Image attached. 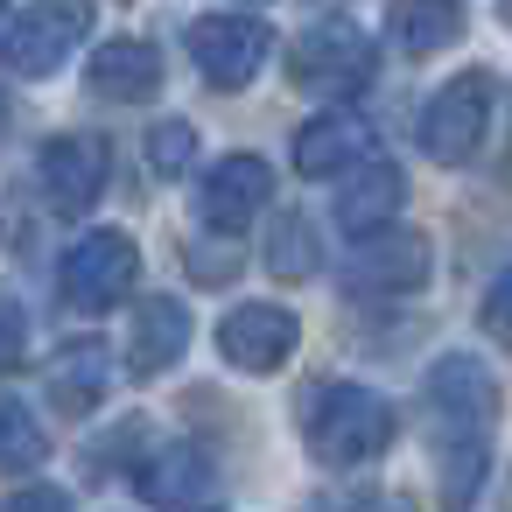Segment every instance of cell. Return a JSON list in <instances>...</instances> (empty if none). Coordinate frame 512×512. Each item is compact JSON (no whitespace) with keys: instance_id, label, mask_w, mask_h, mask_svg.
Masks as SVG:
<instances>
[{"instance_id":"6da1fadb","label":"cell","mask_w":512,"mask_h":512,"mask_svg":"<svg viewBox=\"0 0 512 512\" xmlns=\"http://www.w3.org/2000/svg\"><path fill=\"white\" fill-rule=\"evenodd\" d=\"M393 428H400V421H393L386 393L351 386V379L316 386V400H309V414H302L309 456H316V463H330V470H358V463H372V456L393 442Z\"/></svg>"},{"instance_id":"7a4b0ae2","label":"cell","mask_w":512,"mask_h":512,"mask_svg":"<svg viewBox=\"0 0 512 512\" xmlns=\"http://www.w3.org/2000/svg\"><path fill=\"white\" fill-rule=\"evenodd\" d=\"M85 36H92V0H29V8L8 22L0 50H8V64L22 78H50Z\"/></svg>"},{"instance_id":"3957f363","label":"cell","mask_w":512,"mask_h":512,"mask_svg":"<svg viewBox=\"0 0 512 512\" xmlns=\"http://www.w3.org/2000/svg\"><path fill=\"white\" fill-rule=\"evenodd\" d=\"M288 71H295L302 92H316V99H344V92L372 85V43H365V29H351V22H316V29L295 43Z\"/></svg>"},{"instance_id":"277c9868","label":"cell","mask_w":512,"mask_h":512,"mask_svg":"<svg viewBox=\"0 0 512 512\" xmlns=\"http://www.w3.org/2000/svg\"><path fill=\"white\" fill-rule=\"evenodd\" d=\"M491 127V78L484 71H463L456 85H442L421 113V155L428 162H470L477 141Z\"/></svg>"},{"instance_id":"5b68a950","label":"cell","mask_w":512,"mask_h":512,"mask_svg":"<svg viewBox=\"0 0 512 512\" xmlns=\"http://www.w3.org/2000/svg\"><path fill=\"white\" fill-rule=\"evenodd\" d=\"M141 274V253L127 232H85L64 253V302L71 309H113Z\"/></svg>"},{"instance_id":"8992f818","label":"cell","mask_w":512,"mask_h":512,"mask_svg":"<svg viewBox=\"0 0 512 512\" xmlns=\"http://www.w3.org/2000/svg\"><path fill=\"white\" fill-rule=\"evenodd\" d=\"M267 50H274V36H267V22H253V15H197L190 22V57H197V71L211 78V85H246L260 64H267Z\"/></svg>"},{"instance_id":"52a82bcc","label":"cell","mask_w":512,"mask_h":512,"mask_svg":"<svg viewBox=\"0 0 512 512\" xmlns=\"http://www.w3.org/2000/svg\"><path fill=\"white\" fill-rule=\"evenodd\" d=\"M428 281V239L421 232H358L344 288L358 295H407Z\"/></svg>"},{"instance_id":"ba28073f","label":"cell","mask_w":512,"mask_h":512,"mask_svg":"<svg viewBox=\"0 0 512 512\" xmlns=\"http://www.w3.org/2000/svg\"><path fill=\"white\" fill-rule=\"evenodd\" d=\"M295 316L281 302H239L225 323H218V351L239 365V372H281L288 351H295Z\"/></svg>"},{"instance_id":"9c48e42d","label":"cell","mask_w":512,"mask_h":512,"mask_svg":"<svg viewBox=\"0 0 512 512\" xmlns=\"http://www.w3.org/2000/svg\"><path fill=\"white\" fill-rule=\"evenodd\" d=\"M267 197H274V169H267L260 155H225V162L204 176V190H197V218H204L211 232H239L246 218L267 211Z\"/></svg>"},{"instance_id":"30bf717a","label":"cell","mask_w":512,"mask_h":512,"mask_svg":"<svg viewBox=\"0 0 512 512\" xmlns=\"http://www.w3.org/2000/svg\"><path fill=\"white\" fill-rule=\"evenodd\" d=\"M106 169H113V148L99 134H57L43 148V162H36V176H43V190H50L57 211H85L106 190Z\"/></svg>"},{"instance_id":"8fae6325","label":"cell","mask_w":512,"mask_h":512,"mask_svg":"<svg viewBox=\"0 0 512 512\" xmlns=\"http://www.w3.org/2000/svg\"><path fill=\"white\" fill-rule=\"evenodd\" d=\"M183 344H190V309L176 295H148L134 309V323H127V372L155 379V372H169L183 358Z\"/></svg>"},{"instance_id":"7c38bea8","label":"cell","mask_w":512,"mask_h":512,"mask_svg":"<svg viewBox=\"0 0 512 512\" xmlns=\"http://www.w3.org/2000/svg\"><path fill=\"white\" fill-rule=\"evenodd\" d=\"M141 498L148 505H162V512H183V505H197L204 491H211V456L197 449V442H169V449H155L148 463H141Z\"/></svg>"},{"instance_id":"4fadbf2b","label":"cell","mask_w":512,"mask_h":512,"mask_svg":"<svg viewBox=\"0 0 512 512\" xmlns=\"http://www.w3.org/2000/svg\"><path fill=\"white\" fill-rule=\"evenodd\" d=\"M372 148L358 113H316L309 127H295V176H337Z\"/></svg>"},{"instance_id":"5bb4252c","label":"cell","mask_w":512,"mask_h":512,"mask_svg":"<svg viewBox=\"0 0 512 512\" xmlns=\"http://www.w3.org/2000/svg\"><path fill=\"white\" fill-rule=\"evenodd\" d=\"M92 92H99V99H127V106H141V99L162 92V57H155L148 43L120 36V43H106V50L92 57Z\"/></svg>"},{"instance_id":"9a60e30c","label":"cell","mask_w":512,"mask_h":512,"mask_svg":"<svg viewBox=\"0 0 512 512\" xmlns=\"http://www.w3.org/2000/svg\"><path fill=\"white\" fill-rule=\"evenodd\" d=\"M386 29L407 57H435L463 36V0H386Z\"/></svg>"},{"instance_id":"2e32d148","label":"cell","mask_w":512,"mask_h":512,"mask_svg":"<svg viewBox=\"0 0 512 512\" xmlns=\"http://www.w3.org/2000/svg\"><path fill=\"white\" fill-rule=\"evenodd\" d=\"M428 400H435L449 421L484 428V421H491V407H498V386H491V372H484L477 358H442V365L428 372Z\"/></svg>"},{"instance_id":"e0dca14e","label":"cell","mask_w":512,"mask_h":512,"mask_svg":"<svg viewBox=\"0 0 512 512\" xmlns=\"http://www.w3.org/2000/svg\"><path fill=\"white\" fill-rule=\"evenodd\" d=\"M393 211H400V169H386V162H365V169L337 190V225H344L351 239L393 225Z\"/></svg>"},{"instance_id":"ac0fdd59","label":"cell","mask_w":512,"mask_h":512,"mask_svg":"<svg viewBox=\"0 0 512 512\" xmlns=\"http://www.w3.org/2000/svg\"><path fill=\"white\" fill-rule=\"evenodd\" d=\"M106 379H113V358H106V344H71V351H57V365H50V393L64 400V407H92L99 393H106Z\"/></svg>"},{"instance_id":"d6986e66","label":"cell","mask_w":512,"mask_h":512,"mask_svg":"<svg viewBox=\"0 0 512 512\" xmlns=\"http://www.w3.org/2000/svg\"><path fill=\"white\" fill-rule=\"evenodd\" d=\"M43 456H50L43 421L29 407H15V400H0V470H36Z\"/></svg>"},{"instance_id":"ffe728a7","label":"cell","mask_w":512,"mask_h":512,"mask_svg":"<svg viewBox=\"0 0 512 512\" xmlns=\"http://www.w3.org/2000/svg\"><path fill=\"white\" fill-rule=\"evenodd\" d=\"M267 267L288 281V274H316V232H309V218H274V232H267Z\"/></svg>"},{"instance_id":"44dd1931","label":"cell","mask_w":512,"mask_h":512,"mask_svg":"<svg viewBox=\"0 0 512 512\" xmlns=\"http://www.w3.org/2000/svg\"><path fill=\"white\" fill-rule=\"evenodd\" d=\"M190 155H197V134H190L183 120H162V127L148 134V162H155L162 176H176V169H183Z\"/></svg>"},{"instance_id":"7402d4cb","label":"cell","mask_w":512,"mask_h":512,"mask_svg":"<svg viewBox=\"0 0 512 512\" xmlns=\"http://www.w3.org/2000/svg\"><path fill=\"white\" fill-rule=\"evenodd\" d=\"M22 344H29V316H22V302L0 295V372L22 365Z\"/></svg>"},{"instance_id":"603a6c76","label":"cell","mask_w":512,"mask_h":512,"mask_svg":"<svg viewBox=\"0 0 512 512\" xmlns=\"http://www.w3.org/2000/svg\"><path fill=\"white\" fill-rule=\"evenodd\" d=\"M0 512H71V498H64L57 484H29V491H15Z\"/></svg>"}]
</instances>
